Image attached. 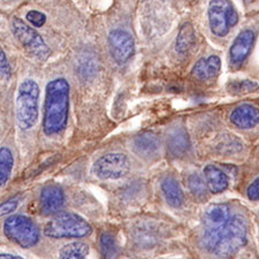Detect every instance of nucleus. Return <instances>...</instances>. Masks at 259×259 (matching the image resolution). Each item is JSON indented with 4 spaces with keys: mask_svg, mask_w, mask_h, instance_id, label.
<instances>
[{
    "mask_svg": "<svg viewBox=\"0 0 259 259\" xmlns=\"http://www.w3.org/2000/svg\"><path fill=\"white\" fill-rule=\"evenodd\" d=\"M65 195L60 187L50 185L43 188L40 193V211L45 215L57 214L64 206Z\"/></svg>",
    "mask_w": 259,
    "mask_h": 259,
    "instance_id": "11",
    "label": "nucleus"
},
{
    "mask_svg": "<svg viewBox=\"0 0 259 259\" xmlns=\"http://www.w3.org/2000/svg\"><path fill=\"white\" fill-rule=\"evenodd\" d=\"M134 151L139 157L144 159H151L159 152V140L153 133H142L136 136L133 142Z\"/></svg>",
    "mask_w": 259,
    "mask_h": 259,
    "instance_id": "14",
    "label": "nucleus"
},
{
    "mask_svg": "<svg viewBox=\"0 0 259 259\" xmlns=\"http://www.w3.org/2000/svg\"><path fill=\"white\" fill-rule=\"evenodd\" d=\"M18 205H19L18 199L14 198V199L7 200V202L2 204V207H0V210H2V215H6V214H8V213L15 211Z\"/></svg>",
    "mask_w": 259,
    "mask_h": 259,
    "instance_id": "26",
    "label": "nucleus"
},
{
    "mask_svg": "<svg viewBox=\"0 0 259 259\" xmlns=\"http://www.w3.org/2000/svg\"><path fill=\"white\" fill-rule=\"evenodd\" d=\"M253 41L254 33L251 30H243L236 37L229 51V60L233 67L237 68L244 64L246 58L251 52Z\"/></svg>",
    "mask_w": 259,
    "mask_h": 259,
    "instance_id": "10",
    "label": "nucleus"
},
{
    "mask_svg": "<svg viewBox=\"0 0 259 259\" xmlns=\"http://www.w3.org/2000/svg\"><path fill=\"white\" fill-rule=\"evenodd\" d=\"M231 122L237 128L251 129L259 123V110L249 104L236 107L231 114Z\"/></svg>",
    "mask_w": 259,
    "mask_h": 259,
    "instance_id": "13",
    "label": "nucleus"
},
{
    "mask_svg": "<svg viewBox=\"0 0 259 259\" xmlns=\"http://www.w3.org/2000/svg\"><path fill=\"white\" fill-rule=\"evenodd\" d=\"M221 67V60L219 57L211 56L207 59H200L196 62L193 68V75L200 81L210 80L219 73Z\"/></svg>",
    "mask_w": 259,
    "mask_h": 259,
    "instance_id": "16",
    "label": "nucleus"
},
{
    "mask_svg": "<svg viewBox=\"0 0 259 259\" xmlns=\"http://www.w3.org/2000/svg\"><path fill=\"white\" fill-rule=\"evenodd\" d=\"M204 179L206 181L208 190L213 194L223 193L227 189L229 183L227 174L215 165H207L204 168Z\"/></svg>",
    "mask_w": 259,
    "mask_h": 259,
    "instance_id": "15",
    "label": "nucleus"
},
{
    "mask_svg": "<svg viewBox=\"0 0 259 259\" xmlns=\"http://www.w3.org/2000/svg\"><path fill=\"white\" fill-rule=\"evenodd\" d=\"M248 197L251 200H259V178L254 180V181L249 186L248 188Z\"/></svg>",
    "mask_w": 259,
    "mask_h": 259,
    "instance_id": "27",
    "label": "nucleus"
},
{
    "mask_svg": "<svg viewBox=\"0 0 259 259\" xmlns=\"http://www.w3.org/2000/svg\"><path fill=\"white\" fill-rule=\"evenodd\" d=\"M40 90L37 83L28 78L21 83L16 97V121L21 129L29 131L38 120Z\"/></svg>",
    "mask_w": 259,
    "mask_h": 259,
    "instance_id": "4",
    "label": "nucleus"
},
{
    "mask_svg": "<svg viewBox=\"0 0 259 259\" xmlns=\"http://www.w3.org/2000/svg\"><path fill=\"white\" fill-rule=\"evenodd\" d=\"M161 190L164 193L167 203L173 207H180L185 200V195L179 182L173 178H166L161 182Z\"/></svg>",
    "mask_w": 259,
    "mask_h": 259,
    "instance_id": "18",
    "label": "nucleus"
},
{
    "mask_svg": "<svg viewBox=\"0 0 259 259\" xmlns=\"http://www.w3.org/2000/svg\"><path fill=\"white\" fill-rule=\"evenodd\" d=\"M5 235L22 248H31L39 241V229L33 221L26 215H12L4 225Z\"/></svg>",
    "mask_w": 259,
    "mask_h": 259,
    "instance_id": "5",
    "label": "nucleus"
},
{
    "mask_svg": "<svg viewBox=\"0 0 259 259\" xmlns=\"http://www.w3.org/2000/svg\"><path fill=\"white\" fill-rule=\"evenodd\" d=\"M108 48L112 58L119 65H122L133 57L135 43L131 33L121 29H115L108 36Z\"/></svg>",
    "mask_w": 259,
    "mask_h": 259,
    "instance_id": "9",
    "label": "nucleus"
},
{
    "mask_svg": "<svg viewBox=\"0 0 259 259\" xmlns=\"http://www.w3.org/2000/svg\"><path fill=\"white\" fill-rule=\"evenodd\" d=\"M239 21L235 8L228 0H212L208 6V22L214 36L224 37Z\"/></svg>",
    "mask_w": 259,
    "mask_h": 259,
    "instance_id": "7",
    "label": "nucleus"
},
{
    "mask_svg": "<svg viewBox=\"0 0 259 259\" xmlns=\"http://www.w3.org/2000/svg\"><path fill=\"white\" fill-rule=\"evenodd\" d=\"M27 20L30 22L32 27H41L45 23V21H47V16L41 12L30 11L27 13Z\"/></svg>",
    "mask_w": 259,
    "mask_h": 259,
    "instance_id": "25",
    "label": "nucleus"
},
{
    "mask_svg": "<svg viewBox=\"0 0 259 259\" xmlns=\"http://www.w3.org/2000/svg\"><path fill=\"white\" fill-rule=\"evenodd\" d=\"M0 258H2V259H6V258H12V259H20V258H22V257H20V256H14V254L2 253V254H0Z\"/></svg>",
    "mask_w": 259,
    "mask_h": 259,
    "instance_id": "29",
    "label": "nucleus"
},
{
    "mask_svg": "<svg viewBox=\"0 0 259 259\" xmlns=\"http://www.w3.org/2000/svg\"><path fill=\"white\" fill-rule=\"evenodd\" d=\"M0 54H2V56H0V58H2V65H0V67H2V76L4 78H8L11 76V66H10V64H8L6 54L3 51V50Z\"/></svg>",
    "mask_w": 259,
    "mask_h": 259,
    "instance_id": "28",
    "label": "nucleus"
},
{
    "mask_svg": "<svg viewBox=\"0 0 259 259\" xmlns=\"http://www.w3.org/2000/svg\"><path fill=\"white\" fill-rule=\"evenodd\" d=\"M228 88L233 94H248L258 89L259 85L252 81H241L231 83Z\"/></svg>",
    "mask_w": 259,
    "mask_h": 259,
    "instance_id": "24",
    "label": "nucleus"
},
{
    "mask_svg": "<svg viewBox=\"0 0 259 259\" xmlns=\"http://www.w3.org/2000/svg\"><path fill=\"white\" fill-rule=\"evenodd\" d=\"M94 174L102 180H118L131 170V161L126 154L108 153L100 157L93 167Z\"/></svg>",
    "mask_w": 259,
    "mask_h": 259,
    "instance_id": "8",
    "label": "nucleus"
},
{
    "mask_svg": "<svg viewBox=\"0 0 259 259\" xmlns=\"http://www.w3.org/2000/svg\"><path fill=\"white\" fill-rule=\"evenodd\" d=\"M12 31H13L19 43L31 57L43 61L50 57L51 51L45 44L44 39L41 38V36L32 27L23 22L22 20L18 18L13 19L12 21Z\"/></svg>",
    "mask_w": 259,
    "mask_h": 259,
    "instance_id": "6",
    "label": "nucleus"
},
{
    "mask_svg": "<svg viewBox=\"0 0 259 259\" xmlns=\"http://www.w3.org/2000/svg\"><path fill=\"white\" fill-rule=\"evenodd\" d=\"M195 43V33L194 29L189 23H186L181 28L177 39V50L182 54L189 51V49L193 47Z\"/></svg>",
    "mask_w": 259,
    "mask_h": 259,
    "instance_id": "21",
    "label": "nucleus"
},
{
    "mask_svg": "<svg viewBox=\"0 0 259 259\" xmlns=\"http://www.w3.org/2000/svg\"><path fill=\"white\" fill-rule=\"evenodd\" d=\"M100 246V252L105 258H113L116 256V252H118V248H116L115 241L113 236L110 235V234H103L102 237H100L99 242Z\"/></svg>",
    "mask_w": 259,
    "mask_h": 259,
    "instance_id": "23",
    "label": "nucleus"
},
{
    "mask_svg": "<svg viewBox=\"0 0 259 259\" xmlns=\"http://www.w3.org/2000/svg\"><path fill=\"white\" fill-rule=\"evenodd\" d=\"M13 165V153L6 146H3L2 150H0V185H2V187L5 186L8 180H10Z\"/></svg>",
    "mask_w": 259,
    "mask_h": 259,
    "instance_id": "19",
    "label": "nucleus"
},
{
    "mask_svg": "<svg viewBox=\"0 0 259 259\" xmlns=\"http://www.w3.org/2000/svg\"><path fill=\"white\" fill-rule=\"evenodd\" d=\"M231 210L226 204H212L203 214V229H220L231 219Z\"/></svg>",
    "mask_w": 259,
    "mask_h": 259,
    "instance_id": "12",
    "label": "nucleus"
},
{
    "mask_svg": "<svg viewBox=\"0 0 259 259\" xmlns=\"http://www.w3.org/2000/svg\"><path fill=\"white\" fill-rule=\"evenodd\" d=\"M167 148L173 157H182L190 149V142L188 134L183 129H177L168 137Z\"/></svg>",
    "mask_w": 259,
    "mask_h": 259,
    "instance_id": "17",
    "label": "nucleus"
},
{
    "mask_svg": "<svg viewBox=\"0 0 259 259\" xmlns=\"http://www.w3.org/2000/svg\"><path fill=\"white\" fill-rule=\"evenodd\" d=\"M248 240V223L242 215L231 217L228 223L220 229L208 231L203 229L202 244L208 252L219 257H229L235 254L246 244Z\"/></svg>",
    "mask_w": 259,
    "mask_h": 259,
    "instance_id": "1",
    "label": "nucleus"
},
{
    "mask_svg": "<svg viewBox=\"0 0 259 259\" xmlns=\"http://www.w3.org/2000/svg\"><path fill=\"white\" fill-rule=\"evenodd\" d=\"M89 253V246L83 242H73L60 250L59 257L62 259H83Z\"/></svg>",
    "mask_w": 259,
    "mask_h": 259,
    "instance_id": "20",
    "label": "nucleus"
},
{
    "mask_svg": "<svg viewBox=\"0 0 259 259\" xmlns=\"http://www.w3.org/2000/svg\"><path fill=\"white\" fill-rule=\"evenodd\" d=\"M69 110V83L57 78L47 85L43 129L48 136L61 133L67 126Z\"/></svg>",
    "mask_w": 259,
    "mask_h": 259,
    "instance_id": "2",
    "label": "nucleus"
},
{
    "mask_svg": "<svg viewBox=\"0 0 259 259\" xmlns=\"http://www.w3.org/2000/svg\"><path fill=\"white\" fill-rule=\"evenodd\" d=\"M188 188H189L190 193L193 194L195 197L197 198H204L207 193V185L205 179H203L199 174L194 173L188 177Z\"/></svg>",
    "mask_w": 259,
    "mask_h": 259,
    "instance_id": "22",
    "label": "nucleus"
},
{
    "mask_svg": "<svg viewBox=\"0 0 259 259\" xmlns=\"http://www.w3.org/2000/svg\"><path fill=\"white\" fill-rule=\"evenodd\" d=\"M91 233L89 223L70 212L57 213L44 227V234L51 239H82Z\"/></svg>",
    "mask_w": 259,
    "mask_h": 259,
    "instance_id": "3",
    "label": "nucleus"
}]
</instances>
